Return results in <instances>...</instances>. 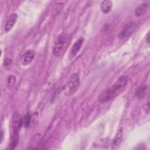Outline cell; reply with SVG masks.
<instances>
[{
    "mask_svg": "<svg viewBox=\"0 0 150 150\" xmlns=\"http://www.w3.org/2000/svg\"><path fill=\"white\" fill-rule=\"evenodd\" d=\"M128 82L127 76L120 77L110 88L105 90L100 96V101L105 103L115 97L125 88Z\"/></svg>",
    "mask_w": 150,
    "mask_h": 150,
    "instance_id": "1",
    "label": "cell"
},
{
    "mask_svg": "<svg viewBox=\"0 0 150 150\" xmlns=\"http://www.w3.org/2000/svg\"><path fill=\"white\" fill-rule=\"evenodd\" d=\"M66 85L63 87L65 94L70 96L74 94L79 88L80 85V77L77 73H73L67 79Z\"/></svg>",
    "mask_w": 150,
    "mask_h": 150,
    "instance_id": "2",
    "label": "cell"
},
{
    "mask_svg": "<svg viewBox=\"0 0 150 150\" xmlns=\"http://www.w3.org/2000/svg\"><path fill=\"white\" fill-rule=\"evenodd\" d=\"M66 41V38L64 34L60 35L57 37V39L54 43L53 50V53L56 57H60L62 54L64 49Z\"/></svg>",
    "mask_w": 150,
    "mask_h": 150,
    "instance_id": "3",
    "label": "cell"
},
{
    "mask_svg": "<svg viewBox=\"0 0 150 150\" xmlns=\"http://www.w3.org/2000/svg\"><path fill=\"white\" fill-rule=\"evenodd\" d=\"M138 26L135 22H129L127 23L118 35L120 39H124L131 35L137 29Z\"/></svg>",
    "mask_w": 150,
    "mask_h": 150,
    "instance_id": "4",
    "label": "cell"
},
{
    "mask_svg": "<svg viewBox=\"0 0 150 150\" xmlns=\"http://www.w3.org/2000/svg\"><path fill=\"white\" fill-rule=\"evenodd\" d=\"M84 42V39L83 37L79 38L73 44L71 49L70 50V52L69 54V59L71 60L73 59L77 54L79 53V50L81 49L83 43Z\"/></svg>",
    "mask_w": 150,
    "mask_h": 150,
    "instance_id": "5",
    "label": "cell"
},
{
    "mask_svg": "<svg viewBox=\"0 0 150 150\" xmlns=\"http://www.w3.org/2000/svg\"><path fill=\"white\" fill-rule=\"evenodd\" d=\"M20 129L17 128H13L12 127V132H11V142L10 144L9 145V148L11 149H14L19 140V131Z\"/></svg>",
    "mask_w": 150,
    "mask_h": 150,
    "instance_id": "6",
    "label": "cell"
},
{
    "mask_svg": "<svg viewBox=\"0 0 150 150\" xmlns=\"http://www.w3.org/2000/svg\"><path fill=\"white\" fill-rule=\"evenodd\" d=\"M17 19H18V15L16 13H11V15L8 17V18L7 19L5 22V25L4 27L5 32L8 33L12 29L15 23L16 22Z\"/></svg>",
    "mask_w": 150,
    "mask_h": 150,
    "instance_id": "7",
    "label": "cell"
},
{
    "mask_svg": "<svg viewBox=\"0 0 150 150\" xmlns=\"http://www.w3.org/2000/svg\"><path fill=\"white\" fill-rule=\"evenodd\" d=\"M35 56V52L32 50H26L22 56L21 62L24 66L30 64L33 60Z\"/></svg>",
    "mask_w": 150,
    "mask_h": 150,
    "instance_id": "8",
    "label": "cell"
},
{
    "mask_svg": "<svg viewBox=\"0 0 150 150\" xmlns=\"http://www.w3.org/2000/svg\"><path fill=\"white\" fill-rule=\"evenodd\" d=\"M123 128L122 127L120 128L118 130L113 141L112 142V148L117 149L120 146L123 137Z\"/></svg>",
    "mask_w": 150,
    "mask_h": 150,
    "instance_id": "9",
    "label": "cell"
},
{
    "mask_svg": "<svg viewBox=\"0 0 150 150\" xmlns=\"http://www.w3.org/2000/svg\"><path fill=\"white\" fill-rule=\"evenodd\" d=\"M149 6V2H144L140 4L136 9L135 11V15L137 16H141L143 15Z\"/></svg>",
    "mask_w": 150,
    "mask_h": 150,
    "instance_id": "10",
    "label": "cell"
},
{
    "mask_svg": "<svg viewBox=\"0 0 150 150\" xmlns=\"http://www.w3.org/2000/svg\"><path fill=\"white\" fill-rule=\"evenodd\" d=\"M112 2L110 1H102L100 4V9L103 13L107 14L109 13L112 8Z\"/></svg>",
    "mask_w": 150,
    "mask_h": 150,
    "instance_id": "11",
    "label": "cell"
},
{
    "mask_svg": "<svg viewBox=\"0 0 150 150\" xmlns=\"http://www.w3.org/2000/svg\"><path fill=\"white\" fill-rule=\"evenodd\" d=\"M146 90H147L146 86H142L139 87V88L137 90V91L135 93L136 97L139 99L142 98L146 94Z\"/></svg>",
    "mask_w": 150,
    "mask_h": 150,
    "instance_id": "12",
    "label": "cell"
},
{
    "mask_svg": "<svg viewBox=\"0 0 150 150\" xmlns=\"http://www.w3.org/2000/svg\"><path fill=\"white\" fill-rule=\"evenodd\" d=\"M16 82V78L15 76L11 74L9 75L7 78V84L8 88L10 89L15 84Z\"/></svg>",
    "mask_w": 150,
    "mask_h": 150,
    "instance_id": "13",
    "label": "cell"
},
{
    "mask_svg": "<svg viewBox=\"0 0 150 150\" xmlns=\"http://www.w3.org/2000/svg\"><path fill=\"white\" fill-rule=\"evenodd\" d=\"M31 119V115L29 112H28L24 117V118L23 120V124L25 125V127H28L29 125L30 121Z\"/></svg>",
    "mask_w": 150,
    "mask_h": 150,
    "instance_id": "14",
    "label": "cell"
},
{
    "mask_svg": "<svg viewBox=\"0 0 150 150\" xmlns=\"http://www.w3.org/2000/svg\"><path fill=\"white\" fill-rule=\"evenodd\" d=\"M12 60L9 58H6L4 59L3 65L6 69H8L12 64Z\"/></svg>",
    "mask_w": 150,
    "mask_h": 150,
    "instance_id": "15",
    "label": "cell"
},
{
    "mask_svg": "<svg viewBox=\"0 0 150 150\" xmlns=\"http://www.w3.org/2000/svg\"><path fill=\"white\" fill-rule=\"evenodd\" d=\"M145 107H146L145 108V112L147 114H149V101H148L147 104L145 105Z\"/></svg>",
    "mask_w": 150,
    "mask_h": 150,
    "instance_id": "16",
    "label": "cell"
},
{
    "mask_svg": "<svg viewBox=\"0 0 150 150\" xmlns=\"http://www.w3.org/2000/svg\"><path fill=\"white\" fill-rule=\"evenodd\" d=\"M145 40L146 42V43L148 44L149 43V33H148L147 35H146V37H145Z\"/></svg>",
    "mask_w": 150,
    "mask_h": 150,
    "instance_id": "17",
    "label": "cell"
},
{
    "mask_svg": "<svg viewBox=\"0 0 150 150\" xmlns=\"http://www.w3.org/2000/svg\"><path fill=\"white\" fill-rule=\"evenodd\" d=\"M4 131H3V129H1V139H0L1 143V142H2V141H3V139H4Z\"/></svg>",
    "mask_w": 150,
    "mask_h": 150,
    "instance_id": "18",
    "label": "cell"
}]
</instances>
